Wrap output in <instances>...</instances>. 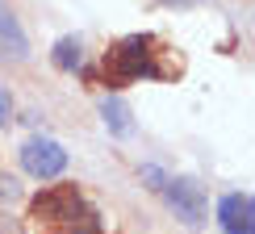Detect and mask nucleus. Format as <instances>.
<instances>
[{"instance_id":"f257e3e1","label":"nucleus","mask_w":255,"mask_h":234,"mask_svg":"<svg viewBox=\"0 0 255 234\" xmlns=\"http://www.w3.org/2000/svg\"><path fill=\"white\" fill-rule=\"evenodd\" d=\"M101 67H105V84H109V88H126V84H134V80H163L167 76V67L159 63V50H155L151 34L122 38L113 50H105Z\"/></svg>"},{"instance_id":"f03ea898","label":"nucleus","mask_w":255,"mask_h":234,"mask_svg":"<svg viewBox=\"0 0 255 234\" xmlns=\"http://www.w3.org/2000/svg\"><path fill=\"white\" fill-rule=\"evenodd\" d=\"M84 209V197H80V188L76 184H55V188H46V193H38L34 201H29V218H38V222H67V218H76Z\"/></svg>"},{"instance_id":"7ed1b4c3","label":"nucleus","mask_w":255,"mask_h":234,"mask_svg":"<svg viewBox=\"0 0 255 234\" xmlns=\"http://www.w3.org/2000/svg\"><path fill=\"white\" fill-rule=\"evenodd\" d=\"M159 193L167 197V205H172V214L184 222V226H201L205 222V188L197 184V180H188V176H176V180H167Z\"/></svg>"},{"instance_id":"20e7f679","label":"nucleus","mask_w":255,"mask_h":234,"mask_svg":"<svg viewBox=\"0 0 255 234\" xmlns=\"http://www.w3.org/2000/svg\"><path fill=\"white\" fill-rule=\"evenodd\" d=\"M21 167L34 180H55V176H63V167H67V151H63L55 138H29V142L21 146Z\"/></svg>"},{"instance_id":"39448f33","label":"nucleus","mask_w":255,"mask_h":234,"mask_svg":"<svg viewBox=\"0 0 255 234\" xmlns=\"http://www.w3.org/2000/svg\"><path fill=\"white\" fill-rule=\"evenodd\" d=\"M218 222L226 234H255V201L247 193H226L218 205Z\"/></svg>"},{"instance_id":"423d86ee","label":"nucleus","mask_w":255,"mask_h":234,"mask_svg":"<svg viewBox=\"0 0 255 234\" xmlns=\"http://www.w3.org/2000/svg\"><path fill=\"white\" fill-rule=\"evenodd\" d=\"M0 59H29V38L25 29H21V21L13 17V8H8V0H0Z\"/></svg>"},{"instance_id":"0eeeda50","label":"nucleus","mask_w":255,"mask_h":234,"mask_svg":"<svg viewBox=\"0 0 255 234\" xmlns=\"http://www.w3.org/2000/svg\"><path fill=\"white\" fill-rule=\"evenodd\" d=\"M101 117H105V125H109V134H118V138H126V134L134 130V121H130V105L118 101V97L101 101Z\"/></svg>"},{"instance_id":"6e6552de","label":"nucleus","mask_w":255,"mask_h":234,"mask_svg":"<svg viewBox=\"0 0 255 234\" xmlns=\"http://www.w3.org/2000/svg\"><path fill=\"white\" fill-rule=\"evenodd\" d=\"M50 63H55L59 71H76L84 63V42L80 38H59L55 50H50Z\"/></svg>"},{"instance_id":"1a4fd4ad","label":"nucleus","mask_w":255,"mask_h":234,"mask_svg":"<svg viewBox=\"0 0 255 234\" xmlns=\"http://www.w3.org/2000/svg\"><path fill=\"white\" fill-rule=\"evenodd\" d=\"M138 176L146 180V188H163V184H167V176L159 172V167H151V163H146V167H142V172H138Z\"/></svg>"},{"instance_id":"9d476101","label":"nucleus","mask_w":255,"mask_h":234,"mask_svg":"<svg viewBox=\"0 0 255 234\" xmlns=\"http://www.w3.org/2000/svg\"><path fill=\"white\" fill-rule=\"evenodd\" d=\"M8 117H13V97L8 88H0V125H8Z\"/></svg>"},{"instance_id":"9b49d317","label":"nucleus","mask_w":255,"mask_h":234,"mask_svg":"<svg viewBox=\"0 0 255 234\" xmlns=\"http://www.w3.org/2000/svg\"><path fill=\"white\" fill-rule=\"evenodd\" d=\"M21 193V188H17V180H0V201H13Z\"/></svg>"},{"instance_id":"f8f14e48","label":"nucleus","mask_w":255,"mask_h":234,"mask_svg":"<svg viewBox=\"0 0 255 234\" xmlns=\"http://www.w3.org/2000/svg\"><path fill=\"white\" fill-rule=\"evenodd\" d=\"M163 4H197V0H163Z\"/></svg>"}]
</instances>
